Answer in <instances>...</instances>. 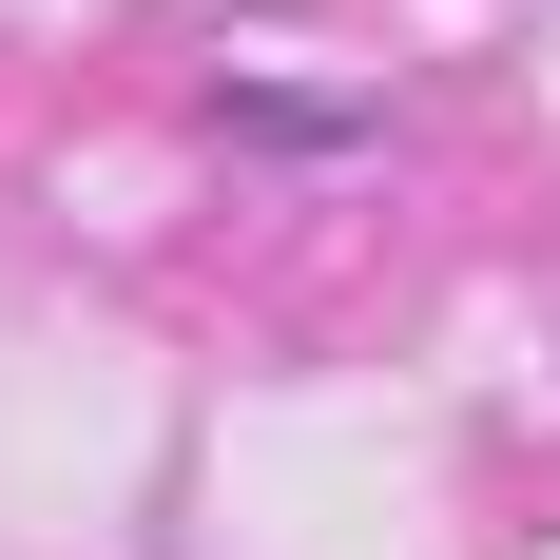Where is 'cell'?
<instances>
[{"mask_svg":"<svg viewBox=\"0 0 560 560\" xmlns=\"http://www.w3.org/2000/svg\"><path fill=\"white\" fill-rule=\"evenodd\" d=\"M213 116H232V136H271V155H329V136H368L348 97H213Z\"/></svg>","mask_w":560,"mask_h":560,"instance_id":"6da1fadb","label":"cell"}]
</instances>
